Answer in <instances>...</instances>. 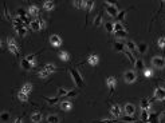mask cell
<instances>
[{
  "instance_id": "cell-8",
  "label": "cell",
  "mask_w": 165,
  "mask_h": 123,
  "mask_svg": "<svg viewBox=\"0 0 165 123\" xmlns=\"http://www.w3.org/2000/svg\"><path fill=\"white\" fill-rule=\"evenodd\" d=\"M153 96H154V99H157V100H165V89H162V87H156Z\"/></svg>"
},
{
  "instance_id": "cell-40",
  "label": "cell",
  "mask_w": 165,
  "mask_h": 123,
  "mask_svg": "<svg viewBox=\"0 0 165 123\" xmlns=\"http://www.w3.org/2000/svg\"><path fill=\"white\" fill-rule=\"evenodd\" d=\"M46 100L50 106H54V104L58 103V98H46Z\"/></svg>"
},
{
  "instance_id": "cell-17",
  "label": "cell",
  "mask_w": 165,
  "mask_h": 123,
  "mask_svg": "<svg viewBox=\"0 0 165 123\" xmlns=\"http://www.w3.org/2000/svg\"><path fill=\"white\" fill-rule=\"evenodd\" d=\"M141 110H145V111H149V112H150V110H152V104H150L148 98H144V99L141 100Z\"/></svg>"
},
{
  "instance_id": "cell-45",
  "label": "cell",
  "mask_w": 165,
  "mask_h": 123,
  "mask_svg": "<svg viewBox=\"0 0 165 123\" xmlns=\"http://www.w3.org/2000/svg\"><path fill=\"white\" fill-rule=\"evenodd\" d=\"M93 8H94V1H87V8H86L87 11L90 12Z\"/></svg>"
},
{
  "instance_id": "cell-27",
  "label": "cell",
  "mask_w": 165,
  "mask_h": 123,
  "mask_svg": "<svg viewBox=\"0 0 165 123\" xmlns=\"http://www.w3.org/2000/svg\"><path fill=\"white\" fill-rule=\"evenodd\" d=\"M47 123H59V116L55 114H50L47 116Z\"/></svg>"
},
{
  "instance_id": "cell-29",
  "label": "cell",
  "mask_w": 165,
  "mask_h": 123,
  "mask_svg": "<svg viewBox=\"0 0 165 123\" xmlns=\"http://www.w3.org/2000/svg\"><path fill=\"white\" fill-rule=\"evenodd\" d=\"M46 71H48L50 74H52V72H55L56 71V67H55L52 63H47V64H44V67H43Z\"/></svg>"
},
{
  "instance_id": "cell-12",
  "label": "cell",
  "mask_w": 165,
  "mask_h": 123,
  "mask_svg": "<svg viewBox=\"0 0 165 123\" xmlns=\"http://www.w3.org/2000/svg\"><path fill=\"white\" fill-rule=\"evenodd\" d=\"M60 108H62L63 111H70L71 108H73V102L69 99H65L60 102Z\"/></svg>"
},
{
  "instance_id": "cell-11",
  "label": "cell",
  "mask_w": 165,
  "mask_h": 123,
  "mask_svg": "<svg viewBox=\"0 0 165 123\" xmlns=\"http://www.w3.org/2000/svg\"><path fill=\"white\" fill-rule=\"evenodd\" d=\"M124 111H125L126 115L133 116L134 112H136V106H134L133 103H126L125 106H124Z\"/></svg>"
},
{
  "instance_id": "cell-18",
  "label": "cell",
  "mask_w": 165,
  "mask_h": 123,
  "mask_svg": "<svg viewBox=\"0 0 165 123\" xmlns=\"http://www.w3.org/2000/svg\"><path fill=\"white\" fill-rule=\"evenodd\" d=\"M42 119H43V115H42V112L40 111H35L31 115V120L34 123H40L42 122Z\"/></svg>"
},
{
  "instance_id": "cell-49",
  "label": "cell",
  "mask_w": 165,
  "mask_h": 123,
  "mask_svg": "<svg viewBox=\"0 0 165 123\" xmlns=\"http://www.w3.org/2000/svg\"><path fill=\"white\" fill-rule=\"evenodd\" d=\"M113 123H115V122H113Z\"/></svg>"
},
{
  "instance_id": "cell-43",
  "label": "cell",
  "mask_w": 165,
  "mask_h": 123,
  "mask_svg": "<svg viewBox=\"0 0 165 123\" xmlns=\"http://www.w3.org/2000/svg\"><path fill=\"white\" fill-rule=\"evenodd\" d=\"M122 120H124V122H134V118L133 116H130V115H126V116H124V118H122Z\"/></svg>"
},
{
  "instance_id": "cell-28",
  "label": "cell",
  "mask_w": 165,
  "mask_h": 123,
  "mask_svg": "<svg viewBox=\"0 0 165 123\" xmlns=\"http://www.w3.org/2000/svg\"><path fill=\"white\" fill-rule=\"evenodd\" d=\"M18 99H19L20 102L26 103V102L28 100V95H27V94H24L23 91H19V92H18Z\"/></svg>"
},
{
  "instance_id": "cell-36",
  "label": "cell",
  "mask_w": 165,
  "mask_h": 123,
  "mask_svg": "<svg viewBox=\"0 0 165 123\" xmlns=\"http://www.w3.org/2000/svg\"><path fill=\"white\" fill-rule=\"evenodd\" d=\"M122 30H125L124 26H122V23H120V22L114 23V34H115V32H120V31H122Z\"/></svg>"
},
{
  "instance_id": "cell-48",
  "label": "cell",
  "mask_w": 165,
  "mask_h": 123,
  "mask_svg": "<svg viewBox=\"0 0 165 123\" xmlns=\"http://www.w3.org/2000/svg\"><path fill=\"white\" fill-rule=\"evenodd\" d=\"M14 123H23V119H22L20 116H18V118H15V120H14Z\"/></svg>"
},
{
  "instance_id": "cell-46",
  "label": "cell",
  "mask_w": 165,
  "mask_h": 123,
  "mask_svg": "<svg viewBox=\"0 0 165 123\" xmlns=\"http://www.w3.org/2000/svg\"><path fill=\"white\" fill-rule=\"evenodd\" d=\"M125 55H126V56H128V58L130 59V60H134V58H133V54H132L130 51H128V50H126V51H125ZM134 62H136V60H134Z\"/></svg>"
},
{
  "instance_id": "cell-19",
  "label": "cell",
  "mask_w": 165,
  "mask_h": 123,
  "mask_svg": "<svg viewBox=\"0 0 165 123\" xmlns=\"http://www.w3.org/2000/svg\"><path fill=\"white\" fill-rule=\"evenodd\" d=\"M15 28V31H16V34L19 35V36H26L27 35V27L26 26H19V27H14Z\"/></svg>"
},
{
  "instance_id": "cell-39",
  "label": "cell",
  "mask_w": 165,
  "mask_h": 123,
  "mask_svg": "<svg viewBox=\"0 0 165 123\" xmlns=\"http://www.w3.org/2000/svg\"><path fill=\"white\" fill-rule=\"evenodd\" d=\"M144 76L145 78H152L153 76V71H152L150 68H145L144 70Z\"/></svg>"
},
{
  "instance_id": "cell-6",
  "label": "cell",
  "mask_w": 165,
  "mask_h": 123,
  "mask_svg": "<svg viewBox=\"0 0 165 123\" xmlns=\"http://www.w3.org/2000/svg\"><path fill=\"white\" fill-rule=\"evenodd\" d=\"M152 66L157 70H164L165 68V59L162 56H154L152 59Z\"/></svg>"
},
{
  "instance_id": "cell-23",
  "label": "cell",
  "mask_w": 165,
  "mask_h": 123,
  "mask_svg": "<svg viewBox=\"0 0 165 123\" xmlns=\"http://www.w3.org/2000/svg\"><path fill=\"white\" fill-rule=\"evenodd\" d=\"M137 51L141 55L146 54V51H148V44H146V43H140V44H137Z\"/></svg>"
},
{
  "instance_id": "cell-38",
  "label": "cell",
  "mask_w": 165,
  "mask_h": 123,
  "mask_svg": "<svg viewBox=\"0 0 165 123\" xmlns=\"http://www.w3.org/2000/svg\"><path fill=\"white\" fill-rule=\"evenodd\" d=\"M8 120H10V114H8L7 111H3L1 112V122H8Z\"/></svg>"
},
{
  "instance_id": "cell-30",
  "label": "cell",
  "mask_w": 165,
  "mask_h": 123,
  "mask_svg": "<svg viewBox=\"0 0 165 123\" xmlns=\"http://www.w3.org/2000/svg\"><path fill=\"white\" fill-rule=\"evenodd\" d=\"M103 27H105V31L106 32H114V23H110V22H106V23L103 24Z\"/></svg>"
},
{
  "instance_id": "cell-42",
  "label": "cell",
  "mask_w": 165,
  "mask_h": 123,
  "mask_svg": "<svg viewBox=\"0 0 165 123\" xmlns=\"http://www.w3.org/2000/svg\"><path fill=\"white\" fill-rule=\"evenodd\" d=\"M125 15H126V11H121V12H120V14H118V16H117V18H118V22H120V23H121L122 20L125 19Z\"/></svg>"
},
{
  "instance_id": "cell-20",
  "label": "cell",
  "mask_w": 165,
  "mask_h": 123,
  "mask_svg": "<svg viewBox=\"0 0 165 123\" xmlns=\"http://www.w3.org/2000/svg\"><path fill=\"white\" fill-rule=\"evenodd\" d=\"M43 8L46 9V11H52L55 8V1H52V0H47V1H44L43 3Z\"/></svg>"
},
{
  "instance_id": "cell-13",
  "label": "cell",
  "mask_w": 165,
  "mask_h": 123,
  "mask_svg": "<svg viewBox=\"0 0 165 123\" xmlns=\"http://www.w3.org/2000/svg\"><path fill=\"white\" fill-rule=\"evenodd\" d=\"M28 15L31 16V18H36V16H39V8L36 7L35 4H32L28 7Z\"/></svg>"
},
{
  "instance_id": "cell-35",
  "label": "cell",
  "mask_w": 165,
  "mask_h": 123,
  "mask_svg": "<svg viewBox=\"0 0 165 123\" xmlns=\"http://www.w3.org/2000/svg\"><path fill=\"white\" fill-rule=\"evenodd\" d=\"M114 35H115L118 39H124V38H126V36H128V31L122 30V31H120V32H115Z\"/></svg>"
},
{
  "instance_id": "cell-9",
  "label": "cell",
  "mask_w": 165,
  "mask_h": 123,
  "mask_svg": "<svg viewBox=\"0 0 165 123\" xmlns=\"http://www.w3.org/2000/svg\"><path fill=\"white\" fill-rule=\"evenodd\" d=\"M106 86H107V89L110 90V92H114L115 86H117V79H115V76L106 78Z\"/></svg>"
},
{
  "instance_id": "cell-3",
  "label": "cell",
  "mask_w": 165,
  "mask_h": 123,
  "mask_svg": "<svg viewBox=\"0 0 165 123\" xmlns=\"http://www.w3.org/2000/svg\"><path fill=\"white\" fill-rule=\"evenodd\" d=\"M124 80L128 84H132V83H134V82L137 80V74L134 72V71H132V70H128V71L124 72Z\"/></svg>"
},
{
  "instance_id": "cell-33",
  "label": "cell",
  "mask_w": 165,
  "mask_h": 123,
  "mask_svg": "<svg viewBox=\"0 0 165 123\" xmlns=\"http://www.w3.org/2000/svg\"><path fill=\"white\" fill-rule=\"evenodd\" d=\"M157 46H158V48H161V50H165V36H161V38H158V40H157Z\"/></svg>"
},
{
  "instance_id": "cell-5",
  "label": "cell",
  "mask_w": 165,
  "mask_h": 123,
  "mask_svg": "<svg viewBox=\"0 0 165 123\" xmlns=\"http://www.w3.org/2000/svg\"><path fill=\"white\" fill-rule=\"evenodd\" d=\"M7 48H8V51H10L12 55H19V48H18V44H16V42L12 38L7 39Z\"/></svg>"
},
{
  "instance_id": "cell-34",
  "label": "cell",
  "mask_w": 165,
  "mask_h": 123,
  "mask_svg": "<svg viewBox=\"0 0 165 123\" xmlns=\"http://www.w3.org/2000/svg\"><path fill=\"white\" fill-rule=\"evenodd\" d=\"M38 75H39V78L40 79H46V78H48V75H50V72H48V71H46V70L44 68H42L39 71V72H38Z\"/></svg>"
},
{
  "instance_id": "cell-16",
  "label": "cell",
  "mask_w": 165,
  "mask_h": 123,
  "mask_svg": "<svg viewBox=\"0 0 165 123\" xmlns=\"http://www.w3.org/2000/svg\"><path fill=\"white\" fill-rule=\"evenodd\" d=\"M20 66H22V68H23V70H26V71H30V70H32V68H34V67H35V66H34V64H31V63H30V62H28L26 58H24V59H22V60H20Z\"/></svg>"
},
{
  "instance_id": "cell-32",
  "label": "cell",
  "mask_w": 165,
  "mask_h": 123,
  "mask_svg": "<svg viewBox=\"0 0 165 123\" xmlns=\"http://www.w3.org/2000/svg\"><path fill=\"white\" fill-rule=\"evenodd\" d=\"M149 115H150L149 111L142 110V112H141V120H142V122H148V120H149Z\"/></svg>"
},
{
  "instance_id": "cell-26",
  "label": "cell",
  "mask_w": 165,
  "mask_h": 123,
  "mask_svg": "<svg viewBox=\"0 0 165 123\" xmlns=\"http://www.w3.org/2000/svg\"><path fill=\"white\" fill-rule=\"evenodd\" d=\"M20 91H23L24 94H27V95H28V94L32 91V84H31V83H24Z\"/></svg>"
},
{
  "instance_id": "cell-41",
  "label": "cell",
  "mask_w": 165,
  "mask_h": 123,
  "mask_svg": "<svg viewBox=\"0 0 165 123\" xmlns=\"http://www.w3.org/2000/svg\"><path fill=\"white\" fill-rule=\"evenodd\" d=\"M101 24H102V15L95 16V19H94V26H101Z\"/></svg>"
},
{
  "instance_id": "cell-4",
  "label": "cell",
  "mask_w": 165,
  "mask_h": 123,
  "mask_svg": "<svg viewBox=\"0 0 165 123\" xmlns=\"http://www.w3.org/2000/svg\"><path fill=\"white\" fill-rule=\"evenodd\" d=\"M106 11L107 14H109V16H111V18H117L118 14H120V9H118V7L115 5L114 3H109V1H106Z\"/></svg>"
},
{
  "instance_id": "cell-22",
  "label": "cell",
  "mask_w": 165,
  "mask_h": 123,
  "mask_svg": "<svg viewBox=\"0 0 165 123\" xmlns=\"http://www.w3.org/2000/svg\"><path fill=\"white\" fill-rule=\"evenodd\" d=\"M126 50L130 51V52H136L137 51V44L133 40H129V42L126 43Z\"/></svg>"
},
{
  "instance_id": "cell-47",
  "label": "cell",
  "mask_w": 165,
  "mask_h": 123,
  "mask_svg": "<svg viewBox=\"0 0 165 123\" xmlns=\"http://www.w3.org/2000/svg\"><path fill=\"white\" fill-rule=\"evenodd\" d=\"M158 119H160V122H165V111H162L160 115H158Z\"/></svg>"
},
{
  "instance_id": "cell-15",
  "label": "cell",
  "mask_w": 165,
  "mask_h": 123,
  "mask_svg": "<svg viewBox=\"0 0 165 123\" xmlns=\"http://www.w3.org/2000/svg\"><path fill=\"white\" fill-rule=\"evenodd\" d=\"M113 48H114V51H117V52H124V54H125L126 44H124V43H121V42H115L113 44Z\"/></svg>"
},
{
  "instance_id": "cell-14",
  "label": "cell",
  "mask_w": 165,
  "mask_h": 123,
  "mask_svg": "<svg viewBox=\"0 0 165 123\" xmlns=\"http://www.w3.org/2000/svg\"><path fill=\"white\" fill-rule=\"evenodd\" d=\"M87 63L90 66H97L99 63V56L98 55H95V54H91L87 56Z\"/></svg>"
},
{
  "instance_id": "cell-37",
  "label": "cell",
  "mask_w": 165,
  "mask_h": 123,
  "mask_svg": "<svg viewBox=\"0 0 165 123\" xmlns=\"http://www.w3.org/2000/svg\"><path fill=\"white\" fill-rule=\"evenodd\" d=\"M26 59H27V60L30 62V63H31V64H34V66L36 64V60H35V55L30 54V55H27V56H26Z\"/></svg>"
},
{
  "instance_id": "cell-10",
  "label": "cell",
  "mask_w": 165,
  "mask_h": 123,
  "mask_svg": "<svg viewBox=\"0 0 165 123\" xmlns=\"http://www.w3.org/2000/svg\"><path fill=\"white\" fill-rule=\"evenodd\" d=\"M124 111L121 108V106L120 104H117V103H114L113 106H111V108H110V114L113 116H115V118H118V116L121 115V112Z\"/></svg>"
},
{
  "instance_id": "cell-7",
  "label": "cell",
  "mask_w": 165,
  "mask_h": 123,
  "mask_svg": "<svg viewBox=\"0 0 165 123\" xmlns=\"http://www.w3.org/2000/svg\"><path fill=\"white\" fill-rule=\"evenodd\" d=\"M62 43H63V40H62V38L59 36V35H51L50 36V44H51L52 47H55V48H58V47H60L62 46Z\"/></svg>"
},
{
  "instance_id": "cell-31",
  "label": "cell",
  "mask_w": 165,
  "mask_h": 123,
  "mask_svg": "<svg viewBox=\"0 0 165 123\" xmlns=\"http://www.w3.org/2000/svg\"><path fill=\"white\" fill-rule=\"evenodd\" d=\"M149 123H158V115L157 114H154V112H150L149 115Z\"/></svg>"
},
{
  "instance_id": "cell-1",
  "label": "cell",
  "mask_w": 165,
  "mask_h": 123,
  "mask_svg": "<svg viewBox=\"0 0 165 123\" xmlns=\"http://www.w3.org/2000/svg\"><path fill=\"white\" fill-rule=\"evenodd\" d=\"M70 75H71V78H73V82L75 83V86L77 87H83L85 86V82H83V78H82V75L79 74V71L78 70H75V68H71L70 70Z\"/></svg>"
},
{
  "instance_id": "cell-2",
  "label": "cell",
  "mask_w": 165,
  "mask_h": 123,
  "mask_svg": "<svg viewBox=\"0 0 165 123\" xmlns=\"http://www.w3.org/2000/svg\"><path fill=\"white\" fill-rule=\"evenodd\" d=\"M28 27L31 28L34 32H38V31L43 30V28L46 27V22H44V20H42V19H34Z\"/></svg>"
},
{
  "instance_id": "cell-21",
  "label": "cell",
  "mask_w": 165,
  "mask_h": 123,
  "mask_svg": "<svg viewBox=\"0 0 165 123\" xmlns=\"http://www.w3.org/2000/svg\"><path fill=\"white\" fill-rule=\"evenodd\" d=\"M134 66H136V68L140 70V71H144V70H145V63H144V60H142L141 58L136 59V62H134Z\"/></svg>"
},
{
  "instance_id": "cell-44",
  "label": "cell",
  "mask_w": 165,
  "mask_h": 123,
  "mask_svg": "<svg viewBox=\"0 0 165 123\" xmlns=\"http://www.w3.org/2000/svg\"><path fill=\"white\" fill-rule=\"evenodd\" d=\"M73 5H74L75 8H82V1H77V0H74V1H73Z\"/></svg>"
},
{
  "instance_id": "cell-24",
  "label": "cell",
  "mask_w": 165,
  "mask_h": 123,
  "mask_svg": "<svg viewBox=\"0 0 165 123\" xmlns=\"http://www.w3.org/2000/svg\"><path fill=\"white\" fill-rule=\"evenodd\" d=\"M71 90L69 89H58V96L59 98H66V96L70 95Z\"/></svg>"
},
{
  "instance_id": "cell-25",
  "label": "cell",
  "mask_w": 165,
  "mask_h": 123,
  "mask_svg": "<svg viewBox=\"0 0 165 123\" xmlns=\"http://www.w3.org/2000/svg\"><path fill=\"white\" fill-rule=\"evenodd\" d=\"M59 59L62 62H69L70 60V54L66 52V51H60V52H59Z\"/></svg>"
}]
</instances>
